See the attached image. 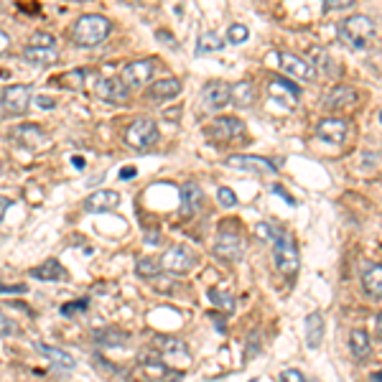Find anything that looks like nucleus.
<instances>
[{"label": "nucleus", "mask_w": 382, "mask_h": 382, "mask_svg": "<svg viewBox=\"0 0 382 382\" xmlns=\"http://www.w3.org/2000/svg\"><path fill=\"white\" fill-rule=\"evenodd\" d=\"M337 33L342 44H347L350 49L359 52V49H364L367 41L375 36V23H372V18H367V16H350L347 20L339 23Z\"/></svg>", "instance_id": "obj_3"}, {"label": "nucleus", "mask_w": 382, "mask_h": 382, "mask_svg": "<svg viewBox=\"0 0 382 382\" xmlns=\"http://www.w3.org/2000/svg\"><path fill=\"white\" fill-rule=\"evenodd\" d=\"M273 90H280V92H285V95H291L293 100H298V97H301V90H298V85H293V82H288V79H280V77H275V79H273Z\"/></svg>", "instance_id": "obj_37"}, {"label": "nucleus", "mask_w": 382, "mask_h": 382, "mask_svg": "<svg viewBox=\"0 0 382 382\" xmlns=\"http://www.w3.org/2000/svg\"><path fill=\"white\" fill-rule=\"evenodd\" d=\"M278 61L283 66V71L288 77H296V79H306V82H311L316 77V69L311 66V61H306V59L296 56L291 52H280L278 54Z\"/></svg>", "instance_id": "obj_13"}, {"label": "nucleus", "mask_w": 382, "mask_h": 382, "mask_svg": "<svg viewBox=\"0 0 382 382\" xmlns=\"http://www.w3.org/2000/svg\"><path fill=\"white\" fill-rule=\"evenodd\" d=\"M13 334H18V324L0 311V337H13Z\"/></svg>", "instance_id": "obj_39"}, {"label": "nucleus", "mask_w": 382, "mask_h": 382, "mask_svg": "<svg viewBox=\"0 0 382 382\" xmlns=\"http://www.w3.org/2000/svg\"><path fill=\"white\" fill-rule=\"evenodd\" d=\"M36 352L46 357L56 369H74V357L66 354L64 350H56V347H49V344H36Z\"/></svg>", "instance_id": "obj_23"}, {"label": "nucleus", "mask_w": 382, "mask_h": 382, "mask_svg": "<svg viewBox=\"0 0 382 382\" xmlns=\"http://www.w3.org/2000/svg\"><path fill=\"white\" fill-rule=\"evenodd\" d=\"M209 138L217 143H232L237 138L245 136V123L240 117H217L212 125H209Z\"/></svg>", "instance_id": "obj_10"}, {"label": "nucleus", "mask_w": 382, "mask_h": 382, "mask_svg": "<svg viewBox=\"0 0 382 382\" xmlns=\"http://www.w3.org/2000/svg\"><path fill=\"white\" fill-rule=\"evenodd\" d=\"M375 326H377V334L382 337V311L377 314V318H375Z\"/></svg>", "instance_id": "obj_53"}, {"label": "nucleus", "mask_w": 382, "mask_h": 382, "mask_svg": "<svg viewBox=\"0 0 382 382\" xmlns=\"http://www.w3.org/2000/svg\"><path fill=\"white\" fill-rule=\"evenodd\" d=\"M306 382H321V380H318V377H311V380H306Z\"/></svg>", "instance_id": "obj_55"}, {"label": "nucleus", "mask_w": 382, "mask_h": 382, "mask_svg": "<svg viewBox=\"0 0 382 382\" xmlns=\"http://www.w3.org/2000/svg\"><path fill=\"white\" fill-rule=\"evenodd\" d=\"M158 240H161V237H158L156 232H148V234H145V242H148V245H156Z\"/></svg>", "instance_id": "obj_51"}, {"label": "nucleus", "mask_w": 382, "mask_h": 382, "mask_svg": "<svg viewBox=\"0 0 382 382\" xmlns=\"http://www.w3.org/2000/svg\"><path fill=\"white\" fill-rule=\"evenodd\" d=\"M225 163L229 166V169L247 171V174H255V176L278 174L270 161H265V158H260V156H247V153H232V156L225 158Z\"/></svg>", "instance_id": "obj_9"}, {"label": "nucleus", "mask_w": 382, "mask_h": 382, "mask_svg": "<svg viewBox=\"0 0 382 382\" xmlns=\"http://www.w3.org/2000/svg\"><path fill=\"white\" fill-rule=\"evenodd\" d=\"M13 141L20 143V145H26V148H39L41 143L46 141V133L39 128V125H18L13 128Z\"/></svg>", "instance_id": "obj_20"}, {"label": "nucleus", "mask_w": 382, "mask_h": 382, "mask_svg": "<svg viewBox=\"0 0 382 382\" xmlns=\"http://www.w3.org/2000/svg\"><path fill=\"white\" fill-rule=\"evenodd\" d=\"M326 11H344V8H352L357 0H321Z\"/></svg>", "instance_id": "obj_41"}, {"label": "nucleus", "mask_w": 382, "mask_h": 382, "mask_svg": "<svg viewBox=\"0 0 382 382\" xmlns=\"http://www.w3.org/2000/svg\"><path fill=\"white\" fill-rule=\"evenodd\" d=\"M316 130L321 141L342 145V143L347 141V136H350V123H347V120H339V117H329V120H321Z\"/></svg>", "instance_id": "obj_15"}, {"label": "nucleus", "mask_w": 382, "mask_h": 382, "mask_svg": "<svg viewBox=\"0 0 382 382\" xmlns=\"http://www.w3.org/2000/svg\"><path fill=\"white\" fill-rule=\"evenodd\" d=\"M207 296H209V301H212L214 306H220V309H225V311H232V309H234L232 293L220 291V288H212V291H209Z\"/></svg>", "instance_id": "obj_34"}, {"label": "nucleus", "mask_w": 382, "mask_h": 382, "mask_svg": "<svg viewBox=\"0 0 382 382\" xmlns=\"http://www.w3.org/2000/svg\"><path fill=\"white\" fill-rule=\"evenodd\" d=\"M181 90H184L181 79L166 77V79H161V82H156V85H150L148 95L153 100H174V97L181 95Z\"/></svg>", "instance_id": "obj_21"}, {"label": "nucleus", "mask_w": 382, "mask_h": 382, "mask_svg": "<svg viewBox=\"0 0 382 382\" xmlns=\"http://www.w3.org/2000/svg\"><path fill=\"white\" fill-rule=\"evenodd\" d=\"M125 143H128L130 148L136 150H145L150 145H156L158 141V125L150 120V117H138L133 123L125 128Z\"/></svg>", "instance_id": "obj_4"}, {"label": "nucleus", "mask_w": 382, "mask_h": 382, "mask_svg": "<svg viewBox=\"0 0 382 382\" xmlns=\"http://www.w3.org/2000/svg\"><path fill=\"white\" fill-rule=\"evenodd\" d=\"M112 31V23L105 16H82V18L71 26V41L77 46H85V49H92V46H100Z\"/></svg>", "instance_id": "obj_1"}, {"label": "nucleus", "mask_w": 382, "mask_h": 382, "mask_svg": "<svg viewBox=\"0 0 382 382\" xmlns=\"http://www.w3.org/2000/svg\"><path fill=\"white\" fill-rule=\"evenodd\" d=\"M350 350L354 354V359H367L372 354V342H369V334L364 329H354L350 334Z\"/></svg>", "instance_id": "obj_26"}, {"label": "nucleus", "mask_w": 382, "mask_h": 382, "mask_svg": "<svg viewBox=\"0 0 382 382\" xmlns=\"http://www.w3.org/2000/svg\"><path fill=\"white\" fill-rule=\"evenodd\" d=\"M0 105H3V110L11 112V115H20V112H26L28 105H31V87H28V85L6 87V90H3V95H0Z\"/></svg>", "instance_id": "obj_11"}, {"label": "nucleus", "mask_w": 382, "mask_h": 382, "mask_svg": "<svg viewBox=\"0 0 382 382\" xmlns=\"http://www.w3.org/2000/svg\"><path fill=\"white\" fill-rule=\"evenodd\" d=\"M156 74V59H141V61H133L123 69V82L130 87H143L148 85L150 79Z\"/></svg>", "instance_id": "obj_12"}, {"label": "nucleus", "mask_w": 382, "mask_h": 382, "mask_svg": "<svg viewBox=\"0 0 382 382\" xmlns=\"http://www.w3.org/2000/svg\"><path fill=\"white\" fill-rule=\"evenodd\" d=\"M357 100H359V95H357L354 87L339 85V87H334L329 95H326L324 107H329V110H347V107L357 105Z\"/></svg>", "instance_id": "obj_17"}, {"label": "nucleus", "mask_w": 382, "mask_h": 382, "mask_svg": "<svg viewBox=\"0 0 382 382\" xmlns=\"http://www.w3.org/2000/svg\"><path fill=\"white\" fill-rule=\"evenodd\" d=\"M71 163H74V166H77V169H85V158L74 156V158H71Z\"/></svg>", "instance_id": "obj_52"}, {"label": "nucleus", "mask_w": 382, "mask_h": 382, "mask_svg": "<svg viewBox=\"0 0 382 382\" xmlns=\"http://www.w3.org/2000/svg\"><path fill=\"white\" fill-rule=\"evenodd\" d=\"M217 201H220L222 207L232 209L234 204H237V196H234V191L229 186H222V189H217Z\"/></svg>", "instance_id": "obj_38"}, {"label": "nucleus", "mask_w": 382, "mask_h": 382, "mask_svg": "<svg viewBox=\"0 0 382 382\" xmlns=\"http://www.w3.org/2000/svg\"><path fill=\"white\" fill-rule=\"evenodd\" d=\"M372 380H375V382H382V372H375V375H372Z\"/></svg>", "instance_id": "obj_54"}, {"label": "nucleus", "mask_w": 382, "mask_h": 382, "mask_svg": "<svg viewBox=\"0 0 382 382\" xmlns=\"http://www.w3.org/2000/svg\"><path fill=\"white\" fill-rule=\"evenodd\" d=\"M201 102H204V107H207L209 112L225 110L227 105L232 102V87L227 85V82H220V79L207 82L204 90H201Z\"/></svg>", "instance_id": "obj_6"}, {"label": "nucleus", "mask_w": 382, "mask_h": 382, "mask_svg": "<svg viewBox=\"0 0 382 382\" xmlns=\"http://www.w3.org/2000/svg\"><path fill=\"white\" fill-rule=\"evenodd\" d=\"M220 49H225V41L217 31H207L199 36V54H214Z\"/></svg>", "instance_id": "obj_30"}, {"label": "nucleus", "mask_w": 382, "mask_h": 382, "mask_svg": "<svg viewBox=\"0 0 382 382\" xmlns=\"http://www.w3.org/2000/svg\"><path fill=\"white\" fill-rule=\"evenodd\" d=\"M280 382H306V375H301L298 369H283L280 372Z\"/></svg>", "instance_id": "obj_42"}, {"label": "nucleus", "mask_w": 382, "mask_h": 382, "mask_svg": "<svg viewBox=\"0 0 382 382\" xmlns=\"http://www.w3.org/2000/svg\"><path fill=\"white\" fill-rule=\"evenodd\" d=\"M128 334L120 329H107V331H97L95 334V342L100 344V347H123V344H128Z\"/></svg>", "instance_id": "obj_29"}, {"label": "nucleus", "mask_w": 382, "mask_h": 382, "mask_svg": "<svg viewBox=\"0 0 382 382\" xmlns=\"http://www.w3.org/2000/svg\"><path fill=\"white\" fill-rule=\"evenodd\" d=\"M156 39H158V41H166V44H169V46H176V39H174V36H171V33H166V31H158V33H156Z\"/></svg>", "instance_id": "obj_47"}, {"label": "nucleus", "mask_w": 382, "mask_h": 382, "mask_svg": "<svg viewBox=\"0 0 382 382\" xmlns=\"http://www.w3.org/2000/svg\"><path fill=\"white\" fill-rule=\"evenodd\" d=\"M8 209H11V199H8V196H0V222H3Z\"/></svg>", "instance_id": "obj_46"}, {"label": "nucleus", "mask_w": 382, "mask_h": 382, "mask_svg": "<svg viewBox=\"0 0 382 382\" xmlns=\"http://www.w3.org/2000/svg\"><path fill=\"white\" fill-rule=\"evenodd\" d=\"M136 174H138V171L133 169V166H125V169L120 171V179H133V176H136Z\"/></svg>", "instance_id": "obj_49"}, {"label": "nucleus", "mask_w": 382, "mask_h": 382, "mask_svg": "<svg viewBox=\"0 0 382 382\" xmlns=\"http://www.w3.org/2000/svg\"><path fill=\"white\" fill-rule=\"evenodd\" d=\"M153 347L161 350L166 357H186L189 354V347L184 339H176V337H153Z\"/></svg>", "instance_id": "obj_25"}, {"label": "nucleus", "mask_w": 382, "mask_h": 382, "mask_svg": "<svg viewBox=\"0 0 382 382\" xmlns=\"http://www.w3.org/2000/svg\"><path fill=\"white\" fill-rule=\"evenodd\" d=\"M33 278H39V280H64L66 278V270L64 265L59 263V260H46V263H41L39 268H33L31 270Z\"/></svg>", "instance_id": "obj_27"}, {"label": "nucleus", "mask_w": 382, "mask_h": 382, "mask_svg": "<svg viewBox=\"0 0 382 382\" xmlns=\"http://www.w3.org/2000/svg\"><path fill=\"white\" fill-rule=\"evenodd\" d=\"M204 207V191L196 184H184L181 186V212L186 217H194Z\"/></svg>", "instance_id": "obj_19"}, {"label": "nucleus", "mask_w": 382, "mask_h": 382, "mask_svg": "<svg viewBox=\"0 0 382 382\" xmlns=\"http://www.w3.org/2000/svg\"><path fill=\"white\" fill-rule=\"evenodd\" d=\"M311 59H314V69H321L324 71V74H334V69H331V66H334V61H331V56L326 52H321V49H318V46H314L311 49Z\"/></svg>", "instance_id": "obj_33"}, {"label": "nucleus", "mask_w": 382, "mask_h": 382, "mask_svg": "<svg viewBox=\"0 0 382 382\" xmlns=\"http://www.w3.org/2000/svg\"><path fill=\"white\" fill-rule=\"evenodd\" d=\"M0 174H3V166H0Z\"/></svg>", "instance_id": "obj_57"}, {"label": "nucleus", "mask_w": 382, "mask_h": 382, "mask_svg": "<svg viewBox=\"0 0 382 382\" xmlns=\"http://www.w3.org/2000/svg\"><path fill=\"white\" fill-rule=\"evenodd\" d=\"M120 207V194L112 191V189H100V191H92L85 199V212L97 214V212H112V209Z\"/></svg>", "instance_id": "obj_14"}, {"label": "nucleus", "mask_w": 382, "mask_h": 382, "mask_svg": "<svg viewBox=\"0 0 382 382\" xmlns=\"http://www.w3.org/2000/svg\"><path fill=\"white\" fill-rule=\"evenodd\" d=\"M247 39H250V31L242 23H232V26L227 28V41L229 44H245Z\"/></svg>", "instance_id": "obj_35"}, {"label": "nucleus", "mask_w": 382, "mask_h": 382, "mask_svg": "<svg viewBox=\"0 0 382 382\" xmlns=\"http://www.w3.org/2000/svg\"><path fill=\"white\" fill-rule=\"evenodd\" d=\"M8 44H11V39H8V33H6V31H0V54L6 52Z\"/></svg>", "instance_id": "obj_48"}, {"label": "nucleus", "mask_w": 382, "mask_h": 382, "mask_svg": "<svg viewBox=\"0 0 382 382\" xmlns=\"http://www.w3.org/2000/svg\"><path fill=\"white\" fill-rule=\"evenodd\" d=\"M136 270H138V275H141V278H150V280H153L158 273H161V260L143 258V260H138Z\"/></svg>", "instance_id": "obj_32"}, {"label": "nucleus", "mask_w": 382, "mask_h": 382, "mask_svg": "<svg viewBox=\"0 0 382 382\" xmlns=\"http://www.w3.org/2000/svg\"><path fill=\"white\" fill-rule=\"evenodd\" d=\"M214 253L220 255L225 260H242V253H245V240L240 237V232H232V229H227L222 227L220 234H217V245H214Z\"/></svg>", "instance_id": "obj_8"}, {"label": "nucleus", "mask_w": 382, "mask_h": 382, "mask_svg": "<svg viewBox=\"0 0 382 382\" xmlns=\"http://www.w3.org/2000/svg\"><path fill=\"white\" fill-rule=\"evenodd\" d=\"M232 102L245 107V105H253L255 102V90L250 82H240V85L232 87Z\"/></svg>", "instance_id": "obj_31"}, {"label": "nucleus", "mask_w": 382, "mask_h": 382, "mask_svg": "<svg viewBox=\"0 0 382 382\" xmlns=\"http://www.w3.org/2000/svg\"><path fill=\"white\" fill-rule=\"evenodd\" d=\"M258 331H253V337H250V350H247V359H253L255 354H258V350H260V344H258Z\"/></svg>", "instance_id": "obj_45"}, {"label": "nucleus", "mask_w": 382, "mask_h": 382, "mask_svg": "<svg viewBox=\"0 0 382 382\" xmlns=\"http://www.w3.org/2000/svg\"><path fill=\"white\" fill-rule=\"evenodd\" d=\"M54 44H56V41H54L52 33L36 31V33H33V36H31V44H28V46H44V49H52Z\"/></svg>", "instance_id": "obj_40"}, {"label": "nucleus", "mask_w": 382, "mask_h": 382, "mask_svg": "<svg viewBox=\"0 0 382 382\" xmlns=\"http://www.w3.org/2000/svg\"><path fill=\"white\" fill-rule=\"evenodd\" d=\"M36 107H39V110H52V107H56V100L41 95V97H36Z\"/></svg>", "instance_id": "obj_44"}, {"label": "nucleus", "mask_w": 382, "mask_h": 382, "mask_svg": "<svg viewBox=\"0 0 382 382\" xmlns=\"http://www.w3.org/2000/svg\"><path fill=\"white\" fill-rule=\"evenodd\" d=\"M324 331H326L324 316L318 311L309 314V316H306V347H309V350H318L321 342H324Z\"/></svg>", "instance_id": "obj_18"}, {"label": "nucleus", "mask_w": 382, "mask_h": 382, "mask_svg": "<svg viewBox=\"0 0 382 382\" xmlns=\"http://www.w3.org/2000/svg\"><path fill=\"white\" fill-rule=\"evenodd\" d=\"M133 380L136 382H179L181 380V372L166 367L161 357H150V359H145V362L133 369Z\"/></svg>", "instance_id": "obj_5"}, {"label": "nucleus", "mask_w": 382, "mask_h": 382, "mask_svg": "<svg viewBox=\"0 0 382 382\" xmlns=\"http://www.w3.org/2000/svg\"><path fill=\"white\" fill-rule=\"evenodd\" d=\"M273 258H275V265L283 275L293 278L301 268V255H298V245L293 240V234L288 229H275V237H273Z\"/></svg>", "instance_id": "obj_2"}, {"label": "nucleus", "mask_w": 382, "mask_h": 382, "mask_svg": "<svg viewBox=\"0 0 382 382\" xmlns=\"http://www.w3.org/2000/svg\"><path fill=\"white\" fill-rule=\"evenodd\" d=\"M273 191H275V194H278V196H283V199L288 201V204H296V201H293L291 196L285 194V189H280V186H273Z\"/></svg>", "instance_id": "obj_50"}, {"label": "nucleus", "mask_w": 382, "mask_h": 382, "mask_svg": "<svg viewBox=\"0 0 382 382\" xmlns=\"http://www.w3.org/2000/svg\"><path fill=\"white\" fill-rule=\"evenodd\" d=\"M97 97L105 100V102H125L128 100V85L123 82V77H110V79H102L97 85Z\"/></svg>", "instance_id": "obj_16"}, {"label": "nucleus", "mask_w": 382, "mask_h": 382, "mask_svg": "<svg viewBox=\"0 0 382 382\" xmlns=\"http://www.w3.org/2000/svg\"><path fill=\"white\" fill-rule=\"evenodd\" d=\"M23 59L36 66H52L59 61V52L54 46L52 49H44V46H28L26 52H23Z\"/></svg>", "instance_id": "obj_24"}, {"label": "nucleus", "mask_w": 382, "mask_h": 382, "mask_svg": "<svg viewBox=\"0 0 382 382\" xmlns=\"http://www.w3.org/2000/svg\"><path fill=\"white\" fill-rule=\"evenodd\" d=\"M380 123H382V112H380Z\"/></svg>", "instance_id": "obj_56"}, {"label": "nucleus", "mask_w": 382, "mask_h": 382, "mask_svg": "<svg viewBox=\"0 0 382 382\" xmlns=\"http://www.w3.org/2000/svg\"><path fill=\"white\" fill-rule=\"evenodd\" d=\"M87 306H90V301H87V298H77V301H69V304H64L59 311H61V316H74V314L87 311Z\"/></svg>", "instance_id": "obj_36"}, {"label": "nucleus", "mask_w": 382, "mask_h": 382, "mask_svg": "<svg viewBox=\"0 0 382 382\" xmlns=\"http://www.w3.org/2000/svg\"><path fill=\"white\" fill-rule=\"evenodd\" d=\"M28 288L23 283L20 285H8V283H0V293H13V296H23Z\"/></svg>", "instance_id": "obj_43"}, {"label": "nucleus", "mask_w": 382, "mask_h": 382, "mask_svg": "<svg viewBox=\"0 0 382 382\" xmlns=\"http://www.w3.org/2000/svg\"><path fill=\"white\" fill-rule=\"evenodd\" d=\"M362 288H364V293H367V296L382 298V263H375V265L364 268Z\"/></svg>", "instance_id": "obj_22"}, {"label": "nucleus", "mask_w": 382, "mask_h": 382, "mask_svg": "<svg viewBox=\"0 0 382 382\" xmlns=\"http://www.w3.org/2000/svg\"><path fill=\"white\" fill-rule=\"evenodd\" d=\"M196 265V255L184 245H174L169 253L161 258V268L169 270L171 275H184Z\"/></svg>", "instance_id": "obj_7"}, {"label": "nucleus", "mask_w": 382, "mask_h": 382, "mask_svg": "<svg viewBox=\"0 0 382 382\" xmlns=\"http://www.w3.org/2000/svg\"><path fill=\"white\" fill-rule=\"evenodd\" d=\"M56 82L64 87V90L79 92L82 87H85V82H87V71L85 69H69V71H64V74H59Z\"/></svg>", "instance_id": "obj_28"}]
</instances>
